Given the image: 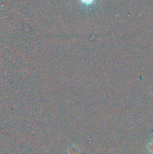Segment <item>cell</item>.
<instances>
[{
    "mask_svg": "<svg viewBox=\"0 0 153 154\" xmlns=\"http://www.w3.org/2000/svg\"><path fill=\"white\" fill-rule=\"evenodd\" d=\"M95 1L96 0H80V2L86 6L92 5Z\"/></svg>",
    "mask_w": 153,
    "mask_h": 154,
    "instance_id": "cell-1",
    "label": "cell"
},
{
    "mask_svg": "<svg viewBox=\"0 0 153 154\" xmlns=\"http://www.w3.org/2000/svg\"><path fill=\"white\" fill-rule=\"evenodd\" d=\"M148 148L149 151H151L152 153H153V141L150 142L148 145Z\"/></svg>",
    "mask_w": 153,
    "mask_h": 154,
    "instance_id": "cell-2",
    "label": "cell"
}]
</instances>
